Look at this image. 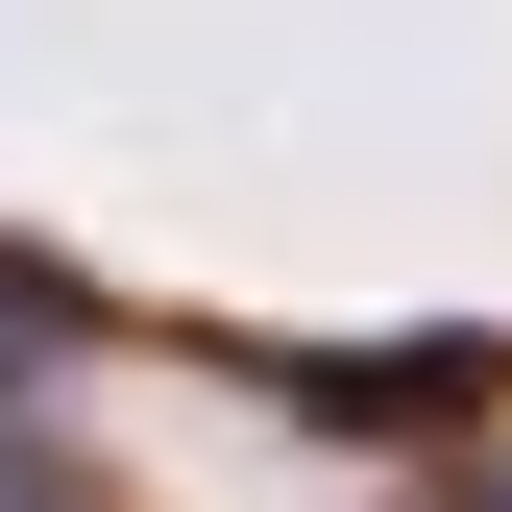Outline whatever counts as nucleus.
<instances>
[{"instance_id": "nucleus-1", "label": "nucleus", "mask_w": 512, "mask_h": 512, "mask_svg": "<svg viewBox=\"0 0 512 512\" xmlns=\"http://www.w3.org/2000/svg\"><path fill=\"white\" fill-rule=\"evenodd\" d=\"M512 366L488 342H342V366H293V415H342V439H439V415H488Z\"/></svg>"}, {"instance_id": "nucleus-2", "label": "nucleus", "mask_w": 512, "mask_h": 512, "mask_svg": "<svg viewBox=\"0 0 512 512\" xmlns=\"http://www.w3.org/2000/svg\"><path fill=\"white\" fill-rule=\"evenodd\" d=\"M0 512H74V464H49V439H0Z\"/></svg>"}]
</instances>
